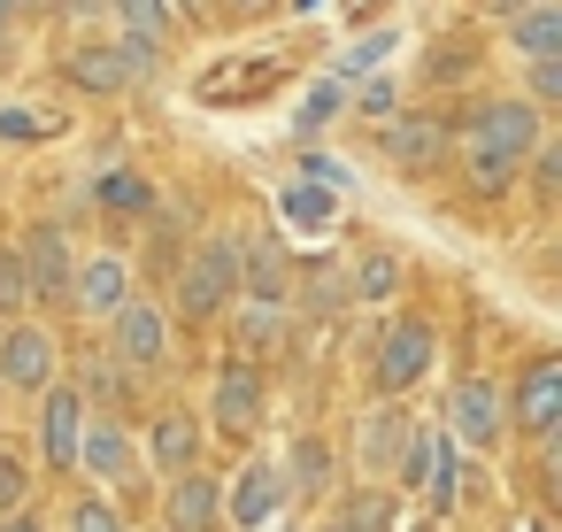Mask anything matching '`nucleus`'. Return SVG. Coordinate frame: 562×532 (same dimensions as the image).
<instances>
[{
    "instance_id": "f704fd0d",
    "label": "nucleus",
    "mask_w": 562,
    "mask_h": 532,
    "mask_svg": "<svg viewBox=\"0 0 562 532\" xmlns=\"http://www.w3.org/2000/svg\"><path fill=\"white\" fill-rule=\"evenodd\" d=\"M139 201H147L139 178H109V209H139Z\"/></svg>"
},
{
    "instance_id": "20e7f679",
    "label": "nucleus",
    "mask_w": 562,
    "mask_h": 532,
    "mask_svg": "<svg viewBox=\"0 0 562 532\" xmlns=\"http://www.w3.org/2000/svg\"><path fill=\"white\" fill-rule=\"evenodd\" d=\"M101 324H109V347H116V363H124V370H155V363H162V347H170L162 309H155V301H139V293H132V301H116Z\"/></svg>"
},
{
    "instance_id": "5701e85b",
    "label": "nucleus",
    "mask_w": 562,
    "mask_h": 532,
    "mask_svg": "<svg viewBox=\"0 0 562 532\" xmlns=\"http://www.w3.org/2000/svg\"><path fill=\"white\" fill-rule=\"evenodd\" d=\"M339 532H401V517H393V494L385 486H362V494H347V524Z\"/></svg>"
},
{
    "instance_id": "a211bd4d",
    "label": "nucleus",
    "mask_w": 562,
    "mask_h": 532,
    "mask_svg": "<svg viewBox=\"0 0 562 532\" xmlns=\"http://www.w3.org/2000/svg\"><path fill=\"white\" fill-rule=\"evenodd\" d=\"M147 455H155V470H162V478H170V470H186V463H201V424H193V409H162V417H155Z\"/></svg>"
},
{
    "instance_id": "473e14b6",
    "label": "nucleus",
    "mask_w": 562,
    "mask_h": 532,
    "mask_svg": "<svg viewBox=\"0 0 562 532\" xmlns=\"http://www.w3.org/2000/svg\"><path fill=\"white\" fill-rule=\"evenodd\" d=\"M355 109H362V117H370V124H378V117H385V109H393V86H385V78H370V86H362V93H355Z\"/></svg>"
},
{
    "instance_id": "39448f33",
    "label": "nucleus",
    "mask_w": 562,
    "mask_h": 532,
    "mask_svg": "<svg viewBox=\"0 0 562 532\" xmlns=\"http://www.w3.org/2000/svg\"><path fill=\"white\" fill-rule=\"evenodd\" d=\"M55 378V332L47 324H9V332H0V386H9V394H40Z\"/></svg>"
},
{
    "instance_id": "7ed1b4c3",
    "label": "nucleus",
    "mask_w": 562,
    "mask_h": 532,
    "mask_svg": "<svg viewBox=\"0 0 562 532\" xmlns=\"http://www.w3.org/2000/svg\"><path fill=\"white\" fill-rule=\"evenodd\" d=\"M155 63L132 47V40H86V47H70L63 55V78L78 86V93H132V78H147Z\"/></svg>"
},
{
    "instance_id": "cd10ccee",
    "label": "nucleus",
    "mask_w": 562,
    "mask_h": 532,
    "mask_svg": "<svg viewBox=\"0 0 562 532\" xmlns=\"http://www.w3.org/2000/svg\"><path fill=\"white\" fill-rule=\"evenodd\" d=\"M562 101V55H531V109Z\"/></svg>"
},
{
    "instance_id": "9b49d317",
    "label": "nucleus",
    "mask_w": 562,
    "mask_h": 532,
    "mask_svg": "<svg viewBox=\"0 0 562 532\" xmlns=\"http://www.w3.org/2000/svg\"><path fill=\"white\" fill-rule=\"evenodd\" d=\"M278 509H285V478H278V463H247V470L232 478V494H224V517H232L239 532L270 524Z\"/></svg>"
},
{
    "instance_id": "58836bf2",
    "label": "nucleus",
    "mask_w": 562,
    "mask_h": 532,
    "mask_svg": "<svg viewBox=\"0 0 562 532\" xmlns=\"http://www.w3.org/2000/svg\"><path fill=\"white\" fill-rule=\"evenodd\" d=\"M209 9V0H170V16H201Z\"/></svg>"
},
{
    "instance_id": "f257e3e1",
    "label": "nucleus",
    "mask_w": 562,
    "mask_h": 532,
    "mask_svg": "<svg viewBox=\"0 0 562 532\" xmlns=\"http://www.w3.org/2000/svg\"><path fill=\"white\" fill-rule=\"evenodd\" d=\"M239 293V263H232V240H201L193 263L178 270V317L186 324H209L224 317V301Z\"/></svg>"
},
{
    "instance_id": "ddd939ff",
    "label": "nucleus",
    "mask_w": 562,
    "mask_h": 532,
    "mask_svg": "<svg viewBox=\"0 0 562 532\" xmlns=\"http://www.w3.org/2000/svg\"><path fill=\"white\" fill-rule=\"evenodd\" d=\"M216 517H224V486L201 478V463L170 470V524L178 532H216Z\"/></svg>"
},
{
    "instance_id": "4c0bfd02",
    "label": "nucleus",
    "mask_w": 562,
    "mask_h": 532,
    "mask_svg": "<svg viewBox=\"0 0 562 532\" xmlns=\"http://www.w3.org/2000/svg\"><path fill=\"white\" fill-rule=\"evenodd\" d=\"M485 9H493V16H501V24H508V16H516V9H531V0H485Z\"/></svg>"
},
{
    "instance_id": "4468645a",
    "label": "nucleus",
    "mask_w": 562,
    "mask_h": 532,
    "mask_svg": "<svg viewBox=\"0 0 562 532\" xmlns=\"http://www.w3.org/2000/svg\"><path fill=\"white\" fill-rule=\"evenodd\" d=\"M70 301H78L86 317H109L116 301H132V270H124V255H93V263H78V270H70Z\"/></svg>"
},
{
    "instance_id": "a878e982",
    "label": "nucleus",
    "mask_w": 562,
    "mask_h": 532,
    "mask_svg": "<svg viewBox=\"0 0 562 532\" xmlns=\"http://www.w3.org/2000/svg\"><path fill=\"white\" fill-rule=\"evenodd\" d=\"M32 309V278H24V255L0 247V317H24Z\"/></svg>"
},
{
    "instance_id": "f8f14e48",
    "label": "nucleus",
    "mask_w": 562,
    "mask_h": 532,
    "mask_svg": "<svg viewBox=\"0 0 562 532\" xmlns=\"http://www.w3.org/2000/svg\"><path fill=\"white\" fill-rule=\"evenodd\" d=\"M408 432H416V424H408V409L385 394V401L362 417V470H370V478H393V463H401Z\"/></svg>"
},
{
    "instance_id": "4be33fe9",
    "label": "nucleus",
    "mask_w": 562,
    "mask_h": 532,
    "mask_svg": "<svg viewBox=\"0 0 562 532\" xmlns=\"http://www.w3.org/2000/svg\"><path fill=\"white\" fill-rule=\"evenodd\" d=\"M285 340V301H255L247 293V309H239V347L255 355V347H278Z\"/></svg>"
},
{
    "instance_id": "aec40b11",
    "label": "nucleus",
    "mask_w": 562,
    "mask_h": 532,
    "mask_svg": "<svg viewBox=\"0 0 562 532\" xmlns=\"http://www.w3.org/2000/svg\"><path fill=\"white\" fill-rule=\"evenodd\" d=\"M109 9H116L124 40L155 63V55H162V40H170V24H178V16H170V0H109Z\"/></svg>"
},
{
    "instance_id": "79ce46f5",
    "label": "nucleus",
    "mask_w": 562,
    "mask_h": 532,
    "mask_svg": "<svg viewBox=\"0 0 562 532\" xmlns=\"http://www.w3.org/2000/svg\"><path fill=\"white\" fill-rule=\"evenodd\" d=\"M9 16H16V0H0V32H9Z\"/></svg>"
},
{
    "instance_id": "37998d69",
    "label": "nucleus",
    "mask_w": 562,
    "mask_h": 532,
    "mask_svg": "<svg viewBox=\"0 0 562 532\" xmlns=\"http://www.w3.org/2000/svg\"><path fill=\"white\" fill-rule=\"evenodd\" d=\"M293 9H301V16H316V9H324V0H293Z\"/></svg>"
},
{
    "instance_id": "393cba45",
    "label": "nucleus",
    "mask_w": 562,
    "mask_h": 532,
    "mask_svg": "<svg viewBox=\"0 0 562 532\" xmlns=\"http://www.w3.org/2000/svg\"><path fill=\"white\" fill-rule=\"evenodd\" d=\"M401 286V263L393 255H355V301H385Z\"/></svg>"
},
{
    "instance_id": "c9c22d12",
    "label": "nucleus",
    "mask_w": 562,
    "mask_h": 532,
    "mask_svg": "<svg viewBox=\"0 0 562 532\" xmlns=\"http://www.w3.org/2000/svg\"><path fill=\"white\" fill-rule=\"evenodd\" d=\"M293 217H316V224H324V217H331V193H316V186H301V193H293Z\"/></svg>"
},
{
    "instance_id": "0eeeda50",
    "label": "nucleus",
    "mask_w": 562,
    "mask_h": 532,
    "mask_svg": "<svg viewBox=\"0 0 562 532\" xmlns=\"http://www.w3.org/2000/svg\"><path fill=\"white\" fill-rule=\"evenodd\" d=\"M86 394L78 386H40V447H47V463L55 470H78V440H86Z\"/></svg>"
},
{
    "instance_id": "c756f323",
    "label": "nucleus",
    "mask_w": 562,
    "mask_h": 532,
    "mask_svg": "<svg viewBox=\"0 0 562 532\" xmlns=\"http://www.w3.org/2000/svg\"><path fill=\"white\" fill-rule=\"evenodd\" d=\"M24 486H32V478H24V455H16V447H0V509H16Z\"/></svg>"
},
{
    "instance_id": "72a5a7b5",
    "label": "nucleus",
    "mask_w": 562,
    "mask_h": 532,
    "mask_svg": "<svg viewBox=\"0 0 562 532\" xmlns=\"http://www.w3.org/2000/svg\"><path fill=\"white\" fill-rule=\"evenodd\" d=\"M531 163H539V186L554 193V186H562V147H554V140H539V147H531Z\"/></svg>"
},
{
    "instance_id": "423d86ee",
    "label": "nucleus",
    "mask_w": 562,
    "mask_h": 532,
    "mask_svg": "<svg viewBox=\"0 0 562 532\" xmlns=\"http://www.w3.org/2000/svg\"><path fill=\"white\" fill-rule=\"evenodd\" d=\"M431 355H439V332L416 324V317H401V324L378 340V394H408V386L431 370Z\"/></svg>"
},
{
    "instance_id": "bb28decb",
    "label": "nucleus",
    "mask_w": 562,
    "mask_h": 532,
    "mask_svg": "<svg viewBox=\"0 0 562 532\" xmlns=\"http://www.w3.org/2000/svg\"><path fill=\"white\" fill-rule=\"evenodd\" d=\"M70 532H132V524H124L101 494H86V501H70Z\"/></svg>"
},
{
    "instance_id": "b1692460",
    "label": "nucleus",
    "mask_w": 562,
    "mask_h": 532,
    "mask_svg": "<svg viewBox=\"0 0 562 532\" xmlns=\"http://www.w3.org/2000/svg\"><path fill=\"white\" fill-rule=\"evenodd\" d=\"M470 186H477V193H485V201H501V193H508V186H516V163H508V155H493V147H477V140H470Z\"/></svg>"
},
{
    "instance_id": "6ab92c4d",
    "label": "nucleus",
    "mask_w": 562,
    "mask_h": 532,
    "mask_svg": "<svg viewBox=\"0 0 562 532\" xmlns=\"http://www.w3.org/2000/svg\"><path fill=\"white\" fill-rule=\"evenodd\" d=\"M508 47L531 63V55H562V9L554 0H531V9L508 16Z\"/></svg>"
},
{
    "instance_id": "412c9836",
    "label": "nucleus",
    "mask_w": 562,
    "mask_h": 532,
    "mask_svg": "<svg viewBox=\"0 0 562 532\" xmlns=\"http://www.w3.org/2000/svg\"><path fill=\"white\" fill-rule=\"evenodd\" d=\"M385 155L424 178V170L439 163V124H385Z\"/></svg>"
},
{
    "instance_id": "f3484780",
    "label": "nucleus",
    "mask_w": 562,
    "mask_h": 532,
    "mask_svg": "<svg viewBox=\"0 0 562 532\" xmlns=\"http://www.w3.org/2000/svg\"><path fill=\"white\" fill-rule=\"evenodd\" d=\"M78 470H93V478H116V486H124V470H132V440H124V424H116V417H86Z\"/></svg>"
},
{
    "instance_id": "9d476101",
    "label": "nucleus",
    "mask_w": 562,
    "mask_h": 532,
    "mask_svg": "<svg viewBox=\"0 0 562 532\" xmlns=\"http://www.w3.org/2000/svg\"><path fill=\"white\" fill-rule=\"evenodd\" d=\"M16 255H24L32 301H70V247H63V232H55V224H32Z\"/></svg>"
},
{
    "instance_id": "f03ea898",
    "label": "nucleus",
    "mask_w": 562,
    "mask_h": 532,
    "mask_svg": "<svg viewBox=\"0 0 562 532\" xmlns=\"http://www.w3.org/2000/svg\"><path fill=\"white\" fill-rule=\"evenodd\" d=\"M501 432H508V401H501V386H493V378H454V394H447V440L493 455Z\"/></svg>"
},
{
    "instance_id": "7c9ffc66",
    "label": "nucleus",
    "mask_w": 562,
    "mask_h": 532,
    "mask_svg": "<svg viewBox=\"0 0 562 532\" xmlns=\"http://www.w3.org/2000/svg\"><path fill=\"white\" fill-rule=\"evenodd\" d=\"M331 117H339V86H316V93H308V109H301V132H324Z\"/></svg>"
},
{
    "instance_id": "e433bc0d",
    "label": "nucleus",
    "mask_w": 562,
    "mask_h": 532,
    "mask_svg": "<svg viewBox=\"0 0 562 532\" xmlns=\"http://www.w3.org/2000/svg\"><path fill=\"white\" fill-rule=\"evenodd\" d=\"M0 532H40L32 517H16V509H0Z\"/></svg>"
},
{
    "instance_id": "a19ab883",
    "label": "nucleus",
    "mask_w": 562,
    "mask_h": 532,
    "mask_svg": "<svg viewBox=\"0 0 562 532\" xmlns=\"http://www.w3.org/2000/svg\"><path fill=\"white\" fill-rule=\"evenodd\" d=\"M224 9H247V16H255V9H270V0H224Z\"/></svg>"
},
{
    "instance_id": "2eb2a0df",
    "label": "nucleus",
    "mask_w": 562,
    "mask_h": 532,
    "mask_svg": "<svg viewBox=\"0 0 562 532\" xmlns=\"http://www.w3.org/2000/svg\"><path fill=\"white\" fill-rule=\"evenodd\" d=\"M232 263H239V286L255 301H285V247H278V232H247V247H232Z\"/></svg>"
},
{
    "instance_id": "1a4fd4ad",
    "label": "nucleus",
    "mask_w": 562,
    "mask_h": 532,
    "mask_svg": "<svg viewBox=\"0 0 562 532\" xmlns=\"http://www.w3.org/2000/svg\"><path fill=\"white\" fill-rule=\"evenodd\" d=\"M508 417L531 432V440H554V424H562V363L554 355H539V363H524V378H516V401H508Z\"/></svg>"
},
{
    "instance_id": "6e6552de",
    "label": "nucleus",
    "mask_w": 562,
    "mask_h": 532,
    "mask_svg": "<svg viewBox=\"0 0 562 532\" xmlns=\"http://www.w3.org/2000/svg\"><path fill=\"white\" fill-rule=\"evenodd\" d=\"M470 140H477V147H493V155H508V163H524V155L547 140V124H539V109H531V101H485V109L470 117Z\"/></svg>"
},
{
    "instance_id": "ea45409f",
    "label": "nucleus",
    "mask_w": 562,
    "mask_h": 532,
    "mask_svg": "<svg viewBox=\"0 0 562 532\" xmlns=\"http://www.w3.org/2000/svg\"><path fill=\"white\" fill-rule=\"evenodd\" d=\"M16 9H40V16H47V9H63V0H16Z\"/></svg>"
},
{
    "instance_id": "2f4dec72",
    "label": "nucleus",
    "mask_w": 562,
    "mask_h": 532,
    "mask_svg": "<svg viewBox=\"0 0 562 532\" xmlns=\"http://www.w3.org/2000/svg\"><path fill=\"white\" fill-rule=\"evenodd\" d=\"M385 47H393V32H378V40H355V47H347V70H370V63H385Z\"/></svg>"
},
{
    "instance_id": "c03bdc74",
    "label": "nucleus",
    "mask_w": 562,
    "mask_h": 532,
    "mask_svg": "<svg viewBox=\"0 0 562 532\" xmlns=\"http://www.w3.org/2000/svg\"><path fill=\"white\" fill-rule=\"evenodd\" d=\"M331 532H339V524H331Z\"/></svg>"
},
{
    "instance_id": "c85d7f7f",
    "label": "nucleus",
    "mask_w": 562,
    "mask_h": 532,
    "mask_svg": "<svg viewBox=\"0 0 562 532\" xmlns=\"http://www.w3.org/2000/svg\"><path fill=\"white\" fill-rule=\"evenodd\" d=\"M293 470H301V478H285V486H324V478H331L324 440H301V447H293Z\"/></svg>"
},
{
    "instance_id": "dca6fc26",
    "label": "nucleus",
    "mask_w": 562,
    "mask_h": 532,
    "mask_svg": "<svg viewBox=\"0 0 562 532\" xmlns=\"http://www.w3.org/2000/svg\"><path fill=\"white\" fill-rule=\"evenodd\" d=\"M209 417H216L224 432H255V424H262V378H255V363H232V370L216 378Z\"/></svg>"
}]
</instances>
